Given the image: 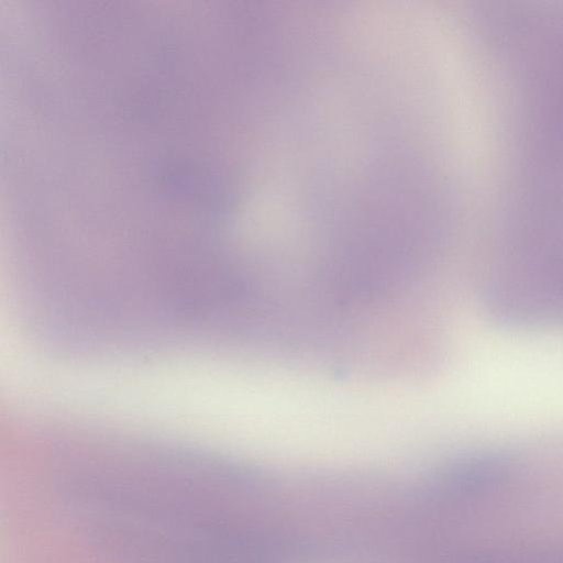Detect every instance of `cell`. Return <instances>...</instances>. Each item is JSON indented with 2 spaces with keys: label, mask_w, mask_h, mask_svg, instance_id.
<instances>
[{
  "label": "cell",
  "mask_w": 563,
  "mask_h": 563,
  "mask_svg": "<svg viewBox=\"0 0 563 563\" xmlns=\"http://www.w3.org/2000/svg\"><path fill=\"white\" fill-rule=\"evenodd\" d=\"M456 463H457V459H456ZM457 467H459V463H457ZM459 472H460V467H459ZM460 477H461V473H460ZM461 483H462V478H461ZM462 490H463V484H462ZM463 498H464V492H463ZM464 506H465V499H464ZM465 512H466V507H465ZM466 518H467V514H466ZM467 522H468V518H467ZM468 527H470L471 533H472V536H473V538H474V540H475V537H474V534H473V532H472V529H471L470 522H468Z\"/></svg>",
  "instance_id": "1"
}]
</instances>
